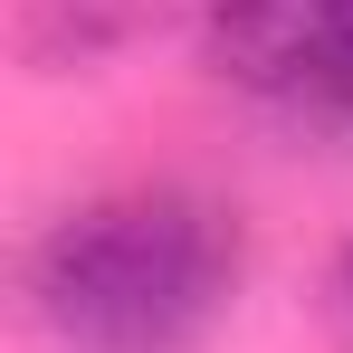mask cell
I'll return each instance as SVG.
<instances>
[{
	"instance_id": "1",
	"label": "cell",
	"mask_w": 353,
	"mask_h": 353,
	"mask_svg": "<svg viewBox=\"0 0 353 353\" xmlns=\"http://www.w3.org/2000/svg\"><path fill=\"white\" fill-rule=\"evenodd\" d=\"M248 277L239 210L181 181H134L58 210L29 248V315L58 353H191Z\"/></svg>"
},
{
	"instance_id": "2",
	"label": "cell",
	"mask_w": 353,
	"mask_h": 353,
	"mask_svg": "<svg viewBox=\"0 0 353 353\" xmlns=\"http://www.w3.org/2000/svg\"><path fill=\"white\" fill-rule=\"evenodd\" d=\"M210 77L305 124L353 77V0H201Z\"/></svg>"
},
{
	"instance_id": "3",
	"label": "cell",
	"mask_w": 353,
	"mask_h": 353,
	"mask_svg": "<svg viewBox=\"0 0 353 353\" xmlns=\"http://www.w3.org/2000/svg\"><path fill=\"white\" fill-rule=\"evenodd\" d=\"M163 19V0H29V58L48 77H77V67H105L124 58L143 29Z\"/></svg>"
},
{
	"instance_id": "4",
	"label": "cell",
	"mask_w": 353,
	"mask_h": 353,
	"mask_svg": "<svg viewBox=\"0 0 353 353\" xmlns=\"http://www.w3.org/2000/svg\"><path fill=\"white\" fill-rule=\"evenodd\" d=\"M325 315H334V344L353 353V239L334 248V268H325Z\"/></svg>"
}]
</instances>
